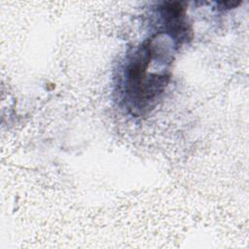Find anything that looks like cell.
I'll return each instance as SVG.
<instances>
[{
  "mask_svg": "<svg viewBox=\"0 0 249 249\" xmlns=\"http://www.w3.org/2000/svg\"><path fill=\"white\" fill-rule=\"evenodd\" d=\"M152 55L151 41H147L132 54L125 70L126 92L138 110L146 109L167 84L168 78L165 75L147 73Z\"/></svg>",
  "mask_w": 249,
  "mask_h": 249,
  "instance_id": "6da1fadb",
  "label": "cell"
}]
</instances>
